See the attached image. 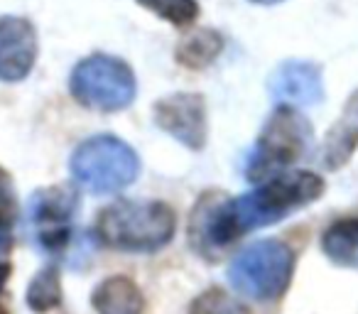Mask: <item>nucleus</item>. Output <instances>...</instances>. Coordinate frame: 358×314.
Segmentation results:
<instances>
[{
	"label": "nucleus",
	"instance_id": "obj_1",
	"mask_svg": "<svg viewBox=\"0 0 358 314\" xmlns=\"http://www.w3.org/2000/svg\"><path fill=\"white\" fill-rule=\"evenodd\" d=\"M324 194V180L314 172H285L273 175L268 182L238 199H229V216L234 234L245 236L265 229L289 214L304 209Z\"/></svg>",
	"mask_w": 358,
	"mask_h": 314
},
{
	"label": "nucleus",
	"instance_id": "obj_2",
	"mask_svg": "<svg viewBox=\"0 0 358 314\" xmlns=\"http://www.w3.org/2000/svg\"><path fill=\"white\" fill-rule=\"evenodd\" d=\"M177 219L162 201L123 199L106 206L96 221V234L108 248L128 253H155L172 241Z\"/></svg>",
	"mask_w": 358,
	"mask_h": 314
},
{
	"label": "nucleus",
	"instance_id": "obj_3",
	"mask_svg": "<svg viewBox=\"0 0 358 314\" xmlns=\"http://www.w3.org/2000/svg\"><path fill=\"white\" fill-rule=\"evenodd\" d=\"M294 273V253L282 241H255L229 265V283L248 299L270 302L287 290Z\"/></svg>",
	"mask_w": 358,
	"mask_h": 314
},
{
	"label": "nucleus",
	"instance_id": "obj_4",
	"mask_svg": "<svg viewBox=\"0 0 358 314\" xmlns=\"http://www.w3.org/2000/svg\"><path fill=\"white\" fill-rule=\"evenodd\" d=\"M71 172L84 190L113 194L138 180L140 160L135 150L115 135H96L79 145L71 157Z\"/></svg>",
	"mask_w": 358,
	"mask_h": 314
},
{
	"label": "nucleus",
	"instance_id": "obj_5",
	"mask_svg": "<svg viewBox=\"0 0 358 314\" xmlns=\"http://www.w3.org/2000/svg\"><path fill=\"white\" fill-rule=\"evenodd\" d=\"M135 74L125 62L108 55H94L71 71V94L81 106L96 110H123L135 99Z\"/></svg>",
	"mask_w": 358,
	"mask_h": 314
},
{
	"label": "nucleus",
	"instance_id": "obj_6",
	"mask_svg": "<svg viewBox=\"0 0 358 314\" xmlns=\"http://www.w3.org/2000/svg\"><path fill=\"white\" fill-rule=\"evenodd\" d=\"M312 125L304 115H299L294 108L282 106L268 118L263 125V133L255 145V152L250 155L248 175L250 180H258L263 175L287 167L304 157L312 145Z\"/></svg>",
	"mask_w": 358,
	"mask_h": 314
},
{
	"label": "nucleus",
	"instance_id": "obj_7",
	"mask_svg": "<svg viewBox=\"0 0 358 314\" xmlns=\"http://www.w3.org/2000/svg\"><path fill=\"white\" fill-rule=\"evenodd\" d=\"M229 194L209 192L199 197L192 211L189 243L206 260H219L238 241L229 219Z\"/></svg>",
	"mask_w": 358,
	"mask_h": 314
},
{
	"label": "nucleus",
	"instance_id": "obj_8",
	"mask_svg": "<svg viewBox=\"0 0 358 314\" xmlns=\"http://www.w3.org/2000/svg\"><path fill=\"white\" fill-rule=\"evenodd\" d=\"M76 206H79V197L69 187H50L37 192L32 199V221L37 226V238L42 248L50 253H59L66 248Z\"/></svg>",
	"mask_w": 358,
	"mask_h": 314
},
{
	"label": "nucleus",
	"instance_id": "obj_9",
	"mask_svg": "<svg viewBox=\"0 0 358 314\" xmlns=\"http://www.w3.org/2000/svg\"><path fill=\"white\" fill-rule=\"evenodd\" d=\"M155 123L189 150L206 143V104L199 94H172L155 104Z\"/></svg>",
	"mask_w": 358,
	"mask_h": 314
},
{
	"label": "nucleus",
	"instance_id": "obj_10",
	"mask_svg": "<svg viewBox=\"0 0 358 314\" xmlns=\"http://www.w3.org/2000/svg\"><path fill=\"white\" fill-rule=\"evenodd\" d=\"M268 91L282 106H314L324 96L322 66L314 62L289 59L270 74Z\"/></svg>",
	"mask_w": 358,
	"mask_h": 314
},
{
	"label": "nucleus",
	"instance_id": "obj_11",
	"mask_svg": "<svg viewBox=\"0 0 358 314\" xmlns=\"http://www.w3.org/2000/svg\"><path fill=\"white\" fill-rule=\"evenodd\" d=\"M37 55L35 30L27 20L3 17L0 20V76L17 81L32 69Z\"/></svg>",
	"mask_w": 358,
	"mask_h": 314
},
{
	"label": "nucleus",
	"instance_id": "obj_12",
	"mask_svg": "<svg viewBox=\"0 0 358 314\" xmlns=\"http://www.w3.org/2000/svg\"><path fill=\"white\" fill-rule=\"evenodd\" d=\"M358 148V91H353L351 99L346 101L338 120L327 133L322 148V162L327 170H338L343 167L351 155Z\"/></svg>",
	"mask_w": 358,
	"mask_h": 314
},
{
	"label": "nucleus",
	"instance_id": "obj_13",
	"mask_svg": "<svg viewBox=\"0 0 358 314\" xmlns=\"http://www.w3.org/2000/svg\"><path fill=\"white\" fill-rule=\"evenodd\" d=\"M91 304L99 314H143L145 299L133 280L113 275L94 290Z\"/></svg>",
	"mask_w": 358,
	"mask_h": 314
},
{
	"label": "nucleus",
	"instance_id": "obj_14",
	"mask_svg": "<svg viewBox=\"0 0 358 314\" xmlns=\"http://www.w3.org/2000/svg\"><path fill=\"white\" fill-rule=\"evenodd\" d=\"M322 250L331 263L358 270V219L334 221L322 236Z\"/></svg>",
	"mask_w": 358,
	"mask_h": 314
},
{
	"label": "nucleus",
	"instance_id": "obj_15",
	"mask_svg": "<svg viewBox=\"0 0 358 314\" xmlns=\"http://www.w3.org/2000/svg\"><path fill=\"white\" fill-rule=\"evenodd\" d=\"M221 50H224V37L219 32L199 30L177 47V62L182 66H189V69H204V66L214 64Z\"/></svg>",
	"mask_w": 358,
	"mask_h": 314
},
{
	"label": "nucleus",
	"instance_id": "obj_16",
	"mask_svg": "<svg viewBox=\"0 0 358 314\" xmlns=\"http://www.w3.org/2000/svg\"><path fill=\"white\" fill-rule=\"evenodd\" d=\"M27 304L37 314H45L62 304V280L59 270L55 265L40 270L37 278L30 283V287H27Z\"/></svg>",
	"mask_w": 358,
	"mask_h": 314
},
{
	"label": "nucleus",
	"instance_id": "obj_17",
	"mask_svg": "<svg viewBox=\"0 0 358 314\" xmlns=\"http://www.w3.org/2000/svg\"><path fill=\"white\" fill-rule=\"evenodd\" d=\"M138 3L177 27L192 25L199 17V3L196 0H138Z\"/></svg>",
	"mask_w": 358,
	"mask_h": 314
},
{
	"label": "nucleus",
	"instance_id": "obj_18",
	"mask_svg": "<svg viewBox=\"0 0 358 314\" xmlns=\"http://www.w3.org/2000/svg\"><path fill=\"white\" fill-rule=\"evenodd\" d=\"M189 314H250V312L238 297H234V294L224 292L219 287H211L192 302Z\"/></svg>",
	"mask_w": 358,
	"mask_h": 314
},
{
	"label": "nucleus",
	"instance_id": "obj_19",
	"mask_svg": "<svg viewBox=\"0 0 358 314\" xmlns=\"http://www.w3.org/2000/svg\"><path fill=\"white\" fill-rule=\"evenodd\" d=\"M17 219V197L13 180L3 167H0V229H10Z\"/></svg>",
	"mask_w": 358,
	"mask_h": 314
},
{
	"label": "nucleus",
	"instance_id": "obj_20",
	"mask_svg": "<svg viewBox=\"0 0 358 314\" xmlns=\"http://www.w3.org/2000/svg\"><path fill=\"white\" fill-rule=\"evenodd\" d=\"M10 263H6V260H0V290H3V285L8 283V278H10Z\"/></svg>",
	"mask_w": 358,
	"mask_h": 314
},
{
	"label": "nucleus",
	"instance_id": "obj_21",
	"mask_svg": "<svg viewBox=\"0 0 358 314\" xmlns=\"http://www.w3.org/2000/svg\"><path fill=\"white\" fill-rule=\"evenodd\" d=\"M250 3H258V6H275V3H282V0H250Z\"/></svg>",
	"mask_w": 358,
	"mask_h": 314
},
{
	"label": "nucleus",
	"instance_id": "obj_22",
	"mask_svg": "<svg viewBox=\"0 0 358 314\" xmlns=\"http://www.w3.org/2000/svg\"><path fill=\"white\" fill-rule=\"evenodd\" d=\"M0 314H8V309H6V307H3V304H0Z\"/></svg>",
	"mask_w": 358,
	"mask_h": 314
}]
</instances>
